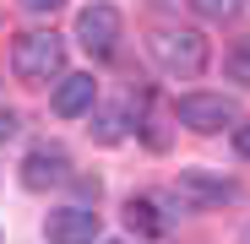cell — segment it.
<instances>
[{"label": "cell", "instance_id": "9c48e42d", "mask_svg": "<svg viewBox=\"0 0 250 244\" xmlns=\"http://www.w3.org/2000/svg\"><path fill=\"white\" fill-rule=\"evenodd\" d=\"M169 212H158V195H131L125 201V228L131 233H142V239H163L169 233Z\"/></svg>", "mask_w": 250, "mask_h": 244}, {"label": "cell", "instance_id": "30bf717a", "mask_svg": "<svg viewBox=\"0 0 250 244\" xmlns=\"http://www.w3.org/2000/svg\"><path fill=\"white\" fill-rule=\"evenodd\" d=\"M223 71H229V81H239V87H250V38H239V44L223 55Z\"/></svg>", "mask_w": 250, "mask_h": 244}, {"label": "cell", "instance_id": "8fae6325", "mask_svg": "<svg viewBox=\"0 0 250 244\" xmlns=\"http://www.w3.org/2000/svg\"><path fill=\"white\" fill-rule=\"evenodd\" d=\"M87 131H93V136H98L104 147H114V141L125 136V119H120L114 109H98V114H93V125H87Z\"/></svg>", "mask_w": 250, "mask_h": 244}, {"label": "cell", "instance_id": "4fadbf2b", "mask_svg": "<svg viewBox=\"0 0 250 244\" xmlns=\"http://www.w3.org/2000/svg\"><path fill=\"white\" fill-rule=\"evenodd\" d=\"M17 6H22L27 17H55V11L65 6V0H17Z\"/></svg>", "mask_w": 250, "mask_h": 244}, {"label": "cell", "instance_id": "3957f363", "mask_svg": "<svg viewBox=\"0 0 250 244\" xmlns=\"http://www.w3.org/2000/svg\"><path fill=\"white\" fill-rule=\"evenodd\" d=\"M174 119L196 136H218V131H234L239 125V103L223 98V93H185L174 103Z\"/></svg>", "mask_w": 250, "mask_h": 244}, {"label": "cell", "instance_id": "7a4b0ae2", "mask_svg": "<svg viewBox=\"0 0 250 244\" xmlns=\"http://www.w3.org/2000/svg\"><path fill=\"white\" fill-rule=\"evenodd\" d=\"M11 71L27 87H44V81L65 76V38L60 33H22L11 44Z\"/></svg>", "mask_w": 250, "mask_h": 244}, {"label": "cell", "instance_id": "5bb4252c", "mask_svg": "<svg viewBox=\"0 0 250 244\" xmlns=\"http://www.w3.org/2000/svg\"><path fill=\"white\" fill-rule=\"evenodd\" d=\"M234 152L250 157V119H239V125H234Z\"/></svg>", "mask_w": 250, "mask_h": 244}, {"label": "cell", "instance_id": "9a60e30c", "mask_svg": "<svg viewBox=\"0 0 250 244\" xmlns=\"http://www.w3.org/2000/svg\"><path fill=\"white\" fill-rule=\"evenodd\" d=\"M11 136H17V114L0 109V141H11Z\"/></svg>", "mask_w": 250, "mask_h": 244}, {"label": "cell", "instance_id": "e0dca14e", "mask_svg": "<svg viewBox=\"0 0 250 244\" xmlns=\"http://www.w3.org/2000/svg\"><path fill=\"white\" fill-rule=\"evenodd\" d=\"M109 244H120V239H109Z\"/></svg>", "mask_w": 250, "mask_h": 244}, {"label": "cell", "instance_id": "277c9868", "mask_svg": "<svg viewBox=\"0 0 250 244\" xmlns=\"http://www.w3.org/2000/svg\"><path fill=\"white\" fill-rule=\"evenodd\" d=\"M120 33H125V17L109 6V0H93V6L76 17V38H82V49H87L93 60H109L120 49Z\"/></svg>", "mask_w": 250, "mask_h": 244}, {"label": "cell", "instance_id": "8992f818", "mask_svg": "<svg viewBox=\"0 0 250 244\" xmlns=\"http://www.w3.org/2000/svg\"><path fill=\"white\" fill-rule=\"evenodd\" d=\"M65 179H71V152L60 141H38L22 157V185L27 190H49V185H65Z\"/></svg>", "mask_w": 250, "mask_h": 244}, {"label": "cell", "instance_id": "2e32d148", "mask_svg": "<svg viewBox=\"0 0 250 244\" xmlns=\"http://www.w3.org/2000/svg\"><path fill=\"white\" fill-rule=\"evenodd\" d=\"M245 244H250V228H245Z\"/></svg>", "mask_w": 250, "mask_h": 244}, {"label": "cell", "instance_id": "ba28073f", "mask_svg": "<svg viewBox=\"0 0 250 244\" xmlns=\"http://www.w3.org/2000/svg\"><path fill=\"white\" fill-rule=\"evenodd\" d=\"M49 103H55L60 119H82V114H93V103H98V81H93V71H71V76H60Z\"/></svg>", "mask_w": 250, "mask_h": 244}, {"label": "cell", "instance_id": "52a82bcc", "mask_svg": "<svg viewBox=\"0 0 250 244\" xmlns=\"http://www.w3.org/2000/svg\"><path fill=\"white\" fill-rule=\"evenodd\" d=\"M49 244H98V212L93 206H55L44 217Z\"/></svg>", "mask_w": 250, "mask_h": 244}, {"label": "cell", "instance_id": "7c38bea8", "mask_svg": "<svg viewBox=\"0 0 250 244\" xmlns=\"http://www.w3.org/2000/svg\"><path fill=\"white\" fill-rule=\"evenodd\" d=\"M190 6H196L207 22H234V17H239V0H190Z\"/></svg>", "mask_w": 250, "mask_h": 244}, {"label": "cell", "instance_id": "6da1fadb", "mask_svg": "<svg viewBox=\"0 0 250 244\" xmlns=\"http://www.w3.org/2000/svg\"><path fill=\"white\" fill-rule=\"evenodd\" d=\"M147 49L158 60L163 76H174V81H196L207 71V60H212V49H207V38L196 27H158L147 38Z\"/></svg>", "mask_w": 250, "mask_h": 244}, {"label": "cell", "instance_id": "5b68a950", "mask_svg": "<svg viewBox=\"0 0 250 244\" xmlns=\"http://www.w3.org/2000/svg\"><path fill=\"white\" fill-rule=\"evenodd\" d=\"M174 195L185 201L190 212H212V206H223V201H234V195H239V185H234L229 174H207V169H180V179H174Z\"/></svg>", "mask_w": 250, "mask_h": 244}]
</instances>
